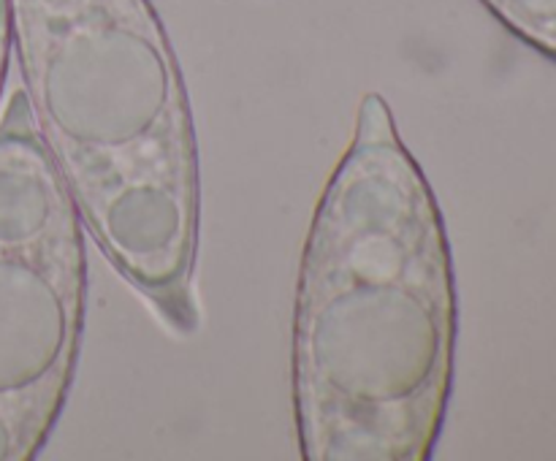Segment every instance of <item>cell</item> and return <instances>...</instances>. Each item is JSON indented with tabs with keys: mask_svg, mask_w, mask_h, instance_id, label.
<instances>
[{
	"mask_svg": "<svg viewBox=\"0 0 556 461\" xmlns=\"http://www.w3.org/2000/svg\"><path fill=\"white\" fill-rule=\"evenodd\" d=\"M456 350L451 242L380 92L358 103L304 242L291 334L307 461H427Z\"/></svg>",
	"mask_w": 556,
	"mask_h": 461,
	"instance_id": "6da1fadb",
	"label": "cell"
},
{
	"mask_svg": "<svg viewBox=\"0 0 556 461\" xmlns=\"http://www.w3.org/2000/svg\"><path fill=\"white\" fill-rule=\"evenodd\" d=\"M33 123L85 231L179 334L199 329V146L150 0H9Z\"/></svg>",
	"mask_w": 556,
	"mask_h": 461,
	"instance_id": "7a4b0ae2",
	"label": "cell"
},
{
	"mask_svg": "<svg viewBox=\"0 0 556 461\" xmlns=\"http://www.w3.org/2000/svg\"><path fill=\"white\" fill-rule=\"evenodd\" d=\"M85 222L25 90L0 112V461L41 453L85 331Z\"/></svg>",
	"mask_w": 556,
	"mask_h": 461,
	"instance_id": "3957f363",
	"label": "cell"
},
{
	"mask_svg": "<svg viewBox=\"0 0 556 461\" xmlns=\"http://www.w3.org/2000/svg\"><path fill=\"white\" fill-rule=\"evenodd\" d=\"M516 38L556 60V0H481Z\"/></svg>",
	"mask_w": 556,
	"mask_h": 461,
	"instance_id": "277c9868",
	"label": "cell"
},
{
	"mask_svg": "<svg viewBox=\"0 0 556 461\" xmlns=\"http://www.w3.org/2000/svg\"><path fill=\"white\" fill-rule=\"evenodd\" d=\"M11 16H9V0H0V98H3L5 76H9L11 63Z\"/></svg>",
	"mask_w": 556,
	"mask_h": 461,
	"instance_id": "5b68a950",
	"label": "cell"
}]
</instances>
